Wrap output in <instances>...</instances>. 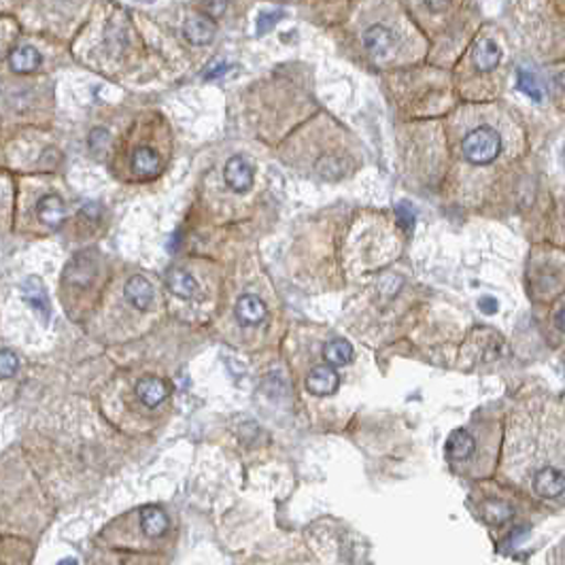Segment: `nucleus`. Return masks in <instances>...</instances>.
I'll return each instance as SVG.
<instances>
[{"mask_svg":"<svg viewBox=\"0 0 565 565\" xmlns=\"http://www.w3.org/2000/svg\"><path fill=\"white\" fill-rule=\"evenodd\" d=\"M502 470L530 500L557 502L565 495V417L548 397H525L510 413Z\"/></svg>","mask_w":565,"mask_h":565,"instance_id":"1","label":"nucleus"},{"mask_svg":"<svg viewBox=\"0 0 565 565\" xmlns=\"http://www.w3.org/2000/svg\"><path fill=\"white\" fill-rule=\"evenodd\" d=\"M525 153V137L507 115L482 114L466 121L457 135L455 199L470 209L504 202L516 192Z\"/></svg>","mask_w":565,"mask_h":565,"instance_id":"2","label":"nucleus"},{"mask_svg":"<svg viewBox=\"0 0 565 565\" xmlns=\"http://www.w3.org/2000/svg\"><path fill=\"white\" fill-rule=\"evenodd\" d=\"M502 443V424L498 419H482L470 427L455 429L445 452L455 470L468 477H489L498 466Z\"/></svg>","mask_w":565,"mask_h":565,"instance_id":"3","label":"nucleus"},{"mask_svg":"<svg viewBox=\"0 0 565 565\" xmlns=\"http://www.w3.org/2000/svg\"><path fill=\"white\" fill-rule=\"evenodd\" d=\"M527 291L536 307H551L565 294V249L536 245L527 259Z\"/></svg>","mask_w":565,"mask_h":565,"instance_id":"4","label":"nucleus"},{"mask_svg":"<svg viewBox=\"0 0 565 565\" xmlns=\"http://www.w3.org/2000/svg\"><path fill=\"white\" fill-rule=\"evenodd\" d=\"M164 153L153 147V145H145L139 142L137 147L130 149L128 153V174L130 179H153L164 170Z\"/></svg>","mask_w":565,"mask_h":565,"instance_id":"5","label":"nucleus"},{"mask_svg":"<svg viewBox=\"0 0 565 565\" xmlns=\"http://www.w3.org/2000/svg\"><path fill=\"white\" fill-rule=\"evenodd\" d=\"M96 257L92 254H82L71 259V264L64 268V285L75 294H87L98 279V266Z\"/></svg>","mask_w":565,"mask_h":565,"instance_id":"6","label":"nucleus"},{"mask_svg":"<svg viewBox=\"0 0 565 565\" xmlns=\"http://www.w3.org/2000/svg\"><path fill=\"white\" fill-rule=\"evenodd\" d=\"M362 41H364V47L370 56L383 60L394 52V47L397 45V34L383 24H376L364 32Z\"/></svg>","mask_w":565,"mask_h":565,"instance_id":"7","label":"nucleus"},{"mask_svg":"<svg viewBox=\"0 0 565 565\" xmlns=\"http://www.w3.org/2000/svg\"><path fill=\"white\" fill-rule=\"evenodd\" d=\"M224 179H226L227 188L232 192L247 194L254 188V169L245 158L234 156V158L227 160Z\"/></svg>","mask_w":565,"mask_h":565,"instance_id":"8","label":"nucleus"},{"mask_svg":"<svg viewBox=\"0 0 565 565\" xmlns=\"http://www.w3.org/2000/svg\"><path fill=\"white\" fill-rule=\"evenodd\" d=\"M307 390L312 396H334L339 392V374L334 367L319 366L307 376Z\"/></svg>","mask_w":565,"mask_h":565,"instance_id":"9","label":"nucleus"},{"mask_svg":"<svg viewBox=\"0 0 565 565\" xmlns=\"http://www.w3.org/2000/svg\"><path fill=\"white\" fill-rule=\"evenodd\" d=\"M502 62V50L493 39H482L475 45L472 66L477 73H493Z\"/></svg>","mask_w":565,"mask_h":565,"instance_id":"10","label":"nucleus"},{"mask_svg":"<svg viewBox=\"0 0 565 565\" xmlns=\"http://www.w3.org/2000/svg\"><path fill=\"white\" fill-rule=\"evenodd\" d=\"M169 394V385L158 376H145L137 383V396L147 408H158Z\"/></svg>","mask_w":565,"mask_h":565,"instance_id":"11","label":"nucleus"},{"mask_svg":"<svg viewBox=\"0 0 565 565\" xmlns=\"http://www.w3.org/2000/svg\"><path fill=\"white\" fill-rule=\"evenodd\" d=\"M266 315H268L266 305L262 302V298H257L254 294H243L236 300V317L243 326H257L266 319Z\"/></svg>","mask_w":565,"mask_h":565,"instance_id":"12","label":"nucleus"},{"mask_svg":"<svg viewBox=\"0 0 565 565\" xmlns=\"http://www.w3.org/2000/svg\"><path fill=\"white\" fill-rule=\"evenodd\" d=\"M124 296L137 311H149V307L153 302V287L142 277H132L124 287Z\"/></svg>","mask_w":565,"mask_h":565,"instance_id":"13","label":"nucleus"},{"mask_svg":"<svg viewBox=\"0 0 565 565\" xmlns=\"http://www.w3.org/2000/svg\"><path fill=\"white\" fill-rule=\"evenodd\" d=\"M139 521H141L142 534L151 537V540L164 536L167 530H169V516L160 507L142 509L141 514H139Z\"/></svg>","mask_w":565,"mask_h":565,"instance_id":"14","label":"nucleus"},{"mask_svg":"<svg viewBox=\"0 0 565 565\" xmlns=\"http://www.w3.org/2000/svg\"><path fill=\"white\" fill-rule=\"evenodd\" d=\"M36 217L41 220V224L50 227H60L64 224V217H66V206L60 196H45V199L39 200L36 204Z\"/></svg>","mask_w":565,"mask_h":565,"instance_id":"15","label":"nucleus"},{"mask_svg":"<svg viewBox=\"0 0 565 565\" xmlns=\"http://www.w3.org/2000/svg\"><path fill=\"white\" fill-rule=\"evenodd\" d=\"M167 282H169V289L177 296V298H183V300H190L199 294V282L196 279L181 270V268H170L169 275H167Z\"/></svg>","mask_w":565,"mask_h":565,"instance_id":"16","label":"nucleus"},{"mask_svg":"<svg viewBox=\"0 0 565 565\" xmlns=\"http://www.w3.org/2000/svg\"><path fill=\"white\" fill-rule=\"evenodd\" d=\"M183 34L192 45H209L215 39V26L206 18H190L183 24Z\"/></svg>","mask_w":565,"mask_h":565,"instance_id":"17","label":"nucleus"},{"mask_svg":"<svg viewBox=\"0 0 565 565\" xmlns=\"http://www.w3.org/2000/svg\"><path fill=\"white\" fill-rule=\"evenodd\" d=\"M548 319H546V330L548 337L557 344V347H565V294L548 307Z\"/></svg>","mask_w":565,"mask_h":565,"instance_id":"18","label":"nucleus"},{"mask_svg":"<svg viewBox=\"0 0 565 565\" xmlns=\"http://www.w3.org/2000/svg\"><path fill=\"white\" fill-rule=\"evenodd\" d=\"M41 62H43V56L34 50V47H18V50H13V54L9 56V64H11V68L15 71V73H32V71H36L39 66H41Z\"/></svg>","mask_w":565,"mask_h":565,"instance_id":"19","label":"nucleus"},{"mask_svg":"<svg viewBox=\"0 0 565 565\" xmlns=\"http://www.w3.org/2000/svg\"><path fill=\"white\" fill-rule=\"evenodd\" d=\"M323 358L332 366H347L353 362V347L349 340H330L323 349Z\"/></svg>","mask_w":565,"mask_h":565,"instance_id":"20","label":"nucleus"},{"mask_svg":"<svg viewBox=\"0 0 565 565\" xmlns=\"http://www.w3.org/2000/svg\"><path fill=\"white\" fill-rule=\"evenodd\" d=\"M22 294H24V300L34 311L41 312L45 319L50 317V302H47V296H45V289L41 282L36 279H29L22 287Z\"/></svg>","mask_w":565,"mask_h":565,"instance_id":"21","label":"nucleus"},{"mask_svg":"<svg viewBox=\"0 0 565 565\" xmlns=\"http://www.w3.org/2000/svg\"><path fill=\"white\" fill-rule=\"evenodd\" d=\"M551 243L557 247L565 249V199L562 200L559 209L555 211V220H553V232H551Z\"/></svg>","mask_w":565,"mask_h":565,"instance_id":"22","label":"nucleus"},{"mask_svg":"<svg viewBox=\"0 0 565 565\" xmlns=\"http://www.w3.org/2000/svg\"><path fill=\"white\" fill-rule=\"evenodd\" d=\"M285 18V11H270V13H262L257 18V36H264L268 30L275 29L279 22Z\"/></svg>","mask_w":565,"mask_h":565,"instance_id":"23","label":"nucleus"},{"mask_svg":"<svg viewBox=\"0 0 565 565\" xmlns=\"http://www.w3.org/2000/svg\"><path fill=\"white\" fill-rule=\"evenodd\" d=\"M15 372H18V358H15V353L9 351V349H2L0 351V376L7 381L11 376H15Z\"/></svg>","mask_w":565,"mask_h":565,"instance_id":"24","label":"nucleus"},{"mask_svg":"<svg viewBox=\"0 0 565 565\" xmlns=\"http://www.w3.org/2000/svg\"><path fill=\"white\" fill-rule=\"evenodd\" d=\"M519 85L525 94H530L534 100H540V87L536 84V77L527 71H519Z\"/></svg>","mask_w":565,"mask_h":565,"instance_id":"25","label":"nucleus"},{"mask_svg":"<svg viewBox=\"0 0 565 565\" xmlns=\"http://www.w3.org/2000/svg\"><path fill=\"white\" fill-rule=\"evenodd\" d=\"M202 9L209 18H222L226 13L227 0H202Z\"/></svg>","mask_w":565,"mask_h":565,"instance_id":"26","label":"nucleus"},{"mask_svg":"<svg viewBox=\"0 0 565 565\" xmlns=\"http://www.w3.org/2000/svg\"><path fill=\"white\" fill-rule=\"evenodd\" d=\"M553 94H555L557 103L564 107L565 111V68L557 71V73L553 75Z\"/></svg>","mask_w":565,"mask_h":565,"instance_id":"27","label":"nucleus"},{"mask_svg":"<svg viewBox=\"0 0 565 565\" xmlns=\"http://www.w3.org/2000/svg\"><path fill=\"white\" fill-rule=\"evenodd\" d=\"M397 217H399L402 226L408 227V230L415 226V215H413L411 206H406V204H399V206H397Z\"/></svg>","mask_w":565,"mask_h":565,"instance_id":"28","label":"nucleus"},{"mask_svg":"<svg viewBox=\"0 0 565 565\" xmlns=\"http://www.w3.org/2000/svg\"><path fill=\"white\" fill-rule=\"evenodd\" d=\"M452 0H425V7L431 11V13H443L451 7Z\"/></svg>","mask_w":565,"mask_h":565,"instance_id":"29","label":"nucleus"},{"mask_svg":"<svg viewBox=\"0 0 565 565\" xmlns=\"http://www.w3.org/2000/svg\"><path fill=\"white\" fill-rule=\"evenodd\" d=\"M227 71H230V64H224V62H222V64H215V66H213V68H211V71L204 75V79H215V77H222V75L227 73Z\"/></svg>","mask_w":565,"mask_h":565,"instance_id":"30","label":"nucleus"},{"mask_svg":"<svg viewBox=\"0 0 565 565\" xmlns=\"http://www.w3.org/2000/svg\"><path fill=\"white\" fill-rule=\"evenodd\" d=\"M564 367H565V358H564Z\"/></svg>","mask_w":565,"mask_h":565,"instance_id":"31","label":"nucleus"},{"mask_svg":"<svg viewBox=\"0 0 565 565\" xmlns=\"http://www.w3.org/2000/svg\"><path fill=\"white\" fill-rule=\"evenodd\" d=\"M145 2H147V0H145Z\"/></svg>","mask_w":565,"mask_h":565,"instance_id":"32","label":"nucleus"}]
</instances>
